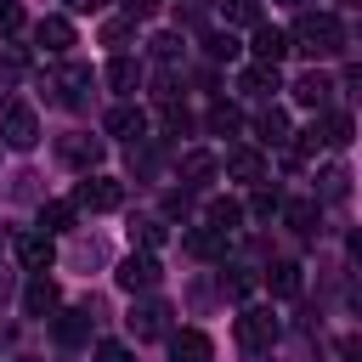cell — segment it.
<instances>
[{
    "label": "cell",
    "instance_id": "cell-1",
    "mask_svg": "<svg viewBox=\"0 0 362 362\" xmlns=\"http://www.w3.org/2000/svg\"><path fill=\"white\" fill-rule=\"evenodd\" d=\"M288 45L305 51V57H339V51H345V23H339L334 11H300Z\"/></svg>",
    "mask_w": 362,
    "mask_h": 362
},
{
    "label": "cell",
    "instance_id": "cell-2",
    "mask_svg": "<svg viewBox=\"0 0 362 362\" xmlns=\"http://www.w3.org/2000/svg\"><path fill=\"white\" fill-rule=\"evenodd\" d=\"M0 141L17 147V153H28L40 141V119H34L28 102H0Z\"/></svg>",
    "mask_w": 362,
    "mask_h": 362
},
{
    "label": "cell",
    "instance_id": "cell-3",
    "mask_svg": "<svg viewBox=\"0 0 362 362\" xmlns=\"http://www.w3.org/2000/svg\"><path fill=\"white\" fill-rule=\"evenodd\" d=\"M119 204H124V187H119L113 175H85L79 192H74V209H90V215H107V209H119Z\"/></svg>",
    "mask_w": 362,
    "mask_h": 362
},
{
    "label": "cell",
    "instance_id": "cell-4",
    "mask_svg": "<svg viewBox=\"0 0 362 362\" xmlns=\"http://www.w3.org/2000/svg\"><path fill=\"white\" fill-rule=\"evenodd\" d=\"M272 339H277V317H272L266 305H249V311L238 317V345H243V351H272Z\"/></svg>",
    "mask_w": 362,
    "mask_h": 362
},
{
    "label": "cell",
    "instance_id": "cell-5",
    "mask_svg": "<svg viewBox=\"0 0 362 362\" xmlns=\"http://www.w3.org/2000/svg\"><path fill=\"white\" fill-rule=\"evenodd\" d=\"M51 260H57L51 232H17V266H28V272H51Z\"/></svg>",
    "mask_w": 362,
    "mask_h": 362
},
{
    "label": "cell",
    "instance_id": "cell-6",
    "mask_svg": "<svg viewBox=\"0 0 362 362\" xmlns=\"http://www.w3.org/2000/svg\"><path fill=\"white\" fill-rule=\"evenodd\" d=\"M153 283H158V260H153L147 249L119 266V288H124V294H141V288H153Z\"/></svg>",
    "mask_w": 362,
    "mask_h": 362
},
{
    "label": "cell",
    "instance_id": "cell-7",
    "mask_svg": "<svg viewBox=\"0 0 362 362\" xmlns=\"http://www.w3.org/2000/svg\"><path fill=\"white\" fill-rule=\"evenodd\" d=\"M249 51H255V62H283L294 45H288V34H283V28L260 23V28H255V40H249Z\"/></svg>",
    "mask_w": 362,
    "mask_h": 362
},
{
    "label": "cell",
    "instance_id": "cell-8",
    "mask_svg": "<svg viewBox=\"0 0 362 362\" xmlns=\"http://www.w3.org/2000/svg\"><path fill=\"white\" fill-rule=\"evenodd\" d=\"M51 85L62 90V102H68V107H79V102H85V90H90V68H85V62H62Z\"/></svg>",
    "mask_w": 362,
    "mask_h": 362
},
{
    "label": "cell",
    "instance_id": "cell-9",
    "mask_svg": "<svg viewBox=\"0 0 362 362\" xmlns=\"http://www.w3.org/2000/svg\"><path fill=\"white\" fill-rule=\"evenodd\" d=\"M107 136H119V141H141V136H147V113L130 107V102H119V107L107 113Z\"/></svg>",
    "mask_w": 362,
    "mask_h": 362
},
{
    "label": "cell",
    "instance_id": "cell-10",
    "mask_svg": "<svg viewBox=\"0 0 362 362\" xmlns=\"http://www.w3.org/2000/svg\"><path fill=\"white\" fill-rule=\"evenodd\" d=\"M57 311V283L45 272H34V283L23 288V317H51Z\"/></svg>",
    "mask_w": 362,
    "mask_h": 362
},
{
    "label": "cell",
    "instance_id": "cell-11",
    "mask_svg": "<svg viewBox=\"0 0 362 362\" xmlns=\"http://www.w3.org/2000/svg\"><path fill=\"white\" fill-rule=\"evenodd\" d=\"M164 305L158 300H141V305H130V317H124V328L136 334V339H153V334H164Z\"/></svg>",
    "mask_w": 362,
    "mask_h": 362
},
{
    "label": "cell",
    "instance_id": "cell-12",
    "mask_svg": "<svg viewBox=\"0 0 362 362\" xmlns=\"http://www.w3.org/2000/svg\"><path fill=\"white\" fill-rule=\"evenodd\" d=\"M51 334H57V345H85L90 339V311H51Z\"/></svg>",
    "mask_w": 362,
    "mask_h": 362
},
{
    "label": "cell",
    "instance_id": "cell-13",
    "mask_svg": "<svg viewBox=\"0 0 362 362\" xmlns=\"http://www.w3.org/2000/svg\"><path fill=\"white\" fill-rule=\"evenodd\" d=\"M209 334H198V328H181V334H170V362H209Z\"/></svg>",
    "mask_w": 362,
    "mask_h": 362
},
{
    "label": "cell",
    "instance_id": "cell-14",
    "mask_svg": "<svg viewBox=\"0 0 362 362\" xmlns=\"http://www.w3.org/2000/svg\"><path fill=\"white\" fill-rule=\"evenodd\" d=\"M34 40H40L45 51H68V45H74V23H68V17H40V23H34Z\"/></svg>",
    "mask_w": 362,
    "mask_h": 362
},
{
    "label": "cell",
    "instance_id": "cell-15",
    "mask_svg": "<svg viewBox=\"0 0 362 362\" xmlns=\"http://www.w3.org/2000/svg\"><path fill=\"white\" fill-rule=\"evenodd\" d=\"M283 79H277V62H249L243 68V79H238V90H249V96H272Z\"/></svg>",
    "mask_w": 362,
    "mask_h": 362
},
{
    "label": "cell",
    "instance_id": "cell-16",
    "mask_svg": "<svg viewBox=\"0 0 362 362\" xmlns=\"http://www.w3.org/2000/svg\"><path fill=\"white\" fill-rule=\"evenodd\" d=\"M62 158H68L74 170H96V164H102V141H96V136H68V141H62Z\"/></svg>",
    "mask_w": 362,
    "mask_h": 362
},
{
    "label": "cell",
    "instance_id": "cell-17",
    "mask_svg": "<svg viewBox=\"0 0 362 362\" xmlns=\"http://www.w3.org/2000/svg\"><path fill=\"white\" fill-rule=\"evenodd\" d=\"M226 175H232V181H260V175H266V158H260L255 147H238V153H226Z\"/></svg>",
    "mask_w": 362,
    "mask_h": 362
},
{
    "label": "cell",
    "instance_id": "cell-18",
    "mask_svg": "<svg viewBox=\"0 0 362 362\" xmlns=\"http://www.w3.org/2000/svg\"><path fill=\"white\" fill-rule=\"evenodd\" d=\"M328 90H334V85H328V74H317V68L294 79V102H305V107H322V102H328Z\"/></svg>",
    "mask_w": 362,
    "mask_h": 362
},
{
    "label": "cell",
    "instance_id": "cell-19",
    "mask_svg": "<svg viewBox=\"0 0 362 362\" xmlns=\"http://www.w3.org/2000/svg\"><path fill=\"white\" fill-rule=\"evenodd\" d=\"M74 198H51V204H40V232H68L74 226Z\"/></svg>",
    "mask_w": 362,
    "mask_h": 362
},
{
    "label": "cell",
    "instance_id": "cell-20",
    "mask_svg": "<svg viewBox=\"0 0 362 362\" xmlns=\"http://www.w3.org/2000/svg\"><path fill=\"white\" fill-rule=\"evenodd\" d=\"M238 221H243V209L232 204V198H209V209H204V226H215V232H238Z\"/></svg>",
    "mask_w": 362,
    "mask_h": 362
},
{
    "label": "cell",
    "instance_id": "cell-21",
    "mask_svg": "<svg viewBox=\"0 0 362 362\" xmlns=\"http://www.w3.org/2000/svg\"><path fill=\"white\" fill-rule=\"evenodd\" d=\"M226 249V232H215V226H192L187 232V255H198V260H215Z\"/></svg>",
    "mask_w": 362,
    "mask_h": 362
},
{
    "label": "cell",
    "instance_id": "cell-22",
    "mask_svg": "<svg viewBox=\"0 0 362 362\" xmlns=\"http://www.w3.org/2000/svg\"><path fill=\"white\" fill-rule=\"evenodd\" d=\"M255 130H260L266 147H283V141H288V113H283V107H266V113L255 119Z\"/></svg>",
    "mask_w": 362,
    "mask_h": 362
},
{
    "label": "cell",
    "instance_id": "cell-23",
    "mask_svg": "<svg viewBox=\"0 0 362 362\" xmlns=\"http://www.w3.org/2000/svg\"><path fill=\"white\" fill-rule=\"evenodd\" d=\"M266 283H272L277 300H294V294H300V266H294V260H277V266L266 272Z\"/></svg>",
    "mask_w": 362,
    "mask_h": 362
},
{
    "label": "cell",
    "instance_id": "cell-24",
    "mask_svg": "<svg viewBox=\"0 0 362 362\" xmlns=\"http://www.w3.org/2000/svg\"><path fill=\"white\" fill-rule=\"evenodd\" d=\"M351 130H356V124H351V113H328V119L317 124L322 147H345V141H351Z\"/></svg>",
    "mask_w": 362,
    "mask_h": 362
},
{
    "label": "cell",
    "instance_id": "cell-25",
    "mask_svg": "<svg viewBox=\"0 0 362 362\" xmlns=\"http://www.w3.org/2000/svg\"><path fill=\"white\" fill-rule=\"evenodd\" d=\"M107 85H113V90H136V85H141V68H136L130 57H113V62H107Z\"/></svg>",
    "mask_w": 362,
    "mask_h": 362
},
{
    "label": "cell",
    "instance_id": "cell-26",
    "mask_svg": "<svg viewBox=\"0 0 362 362\" xmlns=\"http://www.w3.org/2000/svg\"><path fill=\"white\" fill-rule=\"evenodd\" d=\"M209 130H215V136H238V130H243V113H238L232 102H215V107H209Z\"/></svg>",
    "mask_w": 362,
    "mask_h": 362
},
{
    "label": "cell",
    "instance_id": "cell-27",
    "mask_svg": "<svg viewBox=\"0 0 362 362\" xmlns=\"http://www.w3.org/2000/svg\"><path fill=\"white\" fill-rule=\"evenodd\" d=\"M181 175H187V187H204V181L215 175V158H209V153H187V158H181Z\"/></svg>",
    "mask_w": 362,
    "mask_h": 362
},
{
    "label": "cell",
    "instance_id": "cell-28",
    "mask_svg": "<svg viewBox=\"0 0 362 362\" xmlns=\"http://www.w3.org/2000/svg\"><path fill=\"white\" fill-rule=\"evenodd\" d=\"M283 221H288L294 232H311V226H317V204H311V198H294V204H283Z\"/></svg>",
    "mask_w": 362,
    "mask_h": 362
},
{
    "label": "cell",
    "instance_id": "cell-29",
    "mask_svg": "<svg viewBox=\"0 0 362 362\" xmlns=\"http://www.w3.org/2000/svg\"><path fill=\"white\" fill-rule=\"evenodd\" d=\"M28 74V51L23 45H0V79L11 85V79H23Z\"/></svg>",
    "mask_w": 362,
    "mask_h": 362
},
{
    "label": "cell",
    "instance_id": "cell-30",
    "mask_svg": "<svg viewBox=\"0 0 362 362\" xmlns=\"http://www.w3.org/2000/svg\"><path fill=\"white\" fill-rule=\"evenodd\" d=\"M130 238H136L141 249H158V243H164V221H153V215H141V221H130Z\"/></svg>",
    "mask_w": 362,
    "mask_h": 362
},
{
    "label": "cell",
    "instance_id": "cell-31",
    "mask_svg": "<svg viewBox=\"0 0 362 362\" xmlns=\"http://www.w3.org/2000/svg\"><path fill=\"white\" fill-rule=\"evenodd\" d=\"M277 209H283V198H277V192H272V187H260V192H255V198H249V215H255V221H272V215H277Z\"/></svg>",
    "mask_w": 362,
    "mask_h": 362
},
{
    "label": "cell",
    "instance_id": "cell-32",
    "mask_svg": "<svg viewBox=\"0 0 362 362\" xmlns=\"http://www.w3.org/2000/svg\"><path fill=\"white\" fill-rule=\"evenodd\" d=\"M226 272H232V277H221V288H226V294H238V300H243V294H249V288H255V272H249V266H226Z\"/></svg>",
    "mask_w": 362,
    "mask_h": 362
},
{
    "label": "cell",
    "instance_id": "cell-33",
    "mask_svg": "<svg viewBox=\"0 0 362 362\" xmlns=\"http://www.w3.org/2000/svg\"><path fill=\"white\" fill-rule=\"evenodd\" d=\"M204 51H209L215 62H232V57H238V40H232V34H209V40H204Z\"/></svg>",
    "mask_w": 362,
    "mask_h": 362
},
{
    "label": "cell",
    "instance_id": "cell-34",
    "mask_svg": "<svg viewBox=\"0 0 362 362\" xmlns=\"http://www.w3.org/2000/svg\"><path fill=\"white\" fill-rule=\"evenodd\" d=\"M130 34H136V17H113V23L102 28V40H107V45H124Z\"/></svg>",
    "mask_w": 362,
    "mask_h": 362
},
{
    "label": "cell",
    "instance_id": "cell-35",
    "mask_svg": "<svg viewBox=\"0 0 362 362\" xmlns=\"http://www.w3.org/2000/svg\"><path fill=\"white\" fill-rule=\"evenodd\" d=\"M23 28V6L17 0H0V34H17Z\"/></svg>",
    "mask_w": 362,
    "mask_h": 362
},
{
    "label": "cell",
    "instance_id": "cell-36",
    "mask_svg": "<svg viewBox=\"0 0 362 362\" xmlns=\"http://www.w3.org/2000/svg\"><path fill=\"white\" fill-rule=\"evenodd\" d=\"M153 57H158V62H175V57H181V40H175V34H158V40H153Z\"/></svg>",
    "mask_w": 362,
    "mask_h": 362
},
{
    "label": "cell",
    "instance_id": "cell-37",
    "mask_svg": "<svg viewBox=\"0 0 362 362\" xmlns=\"http://www.w3.org/2000/svg\"><path fill=\"white\" fill-rule=\"evenodd\" d=\"M96 362H130V351H124L119 339H102V345H96Z\"/></svg>",
    "mask_w": 362,
    "mask_h": 362
},
{
    "label": "cell",
    "instance_id": "cell-38",
    "mask_svg": "<svg viewBox=\"0 0 362 362\" xmlns=\"http://www.w3.org/2000/svg\"><path fill=\"white\" fill-rule=\"evenodd\" d=\"M232 17H238V23H260V6H255V0H232Z\"/></svg>",
    "mask_w": 362,
    "mask_h": 362
},
{
    "label": "cell",
    "instance_id": "cell-39",
    "mask_svg": "<svg viewBox=\"0 0 362 362\" xmlns=\"http://www.w3.org/2000/svg\"><path fill=\"white\" fill-rule=\"evenodd\" d=\"M107 0H68V11H102Z\"/></svg>",
    "mask_w": 362,
    "mask_h": 362
},
{
    "label": "cell",
    "instance_id": "cell-40",
    "mask_svg": "<svg viewBox=\"0 0 362 362\" xmlns=\"http://www.w3.org/2000/svg\"><path fill=\"white\" fill-rule=\"evenodd\" d=\"M6 294H11V277H6V272H0V300H6Z\"/></svg>",
    "mask_w": 362,
    "mask_h": 362
},
{
    "label": "cell",
    "instance_id": "cell-41",
    "mask_svg": "<svg viewBox=\"0 0 362 362\" xmlns=\"http://www.w3.org/2000/svg\"><path fill=\"white\" fill-rule=\"evenodd\" d=\"M277 6H305V0H277Z\"/></svg>",
    "mask_w": 362,
    "mask_h": 362
},
{
    "label": "cell",
    "instance_id": "cell-42",
    "mask_svg": "<svg viewBox=\"0 0 362 362\" xmlns=\"http://www.w3.org/2000/svg\"><path fill=\"white\" fill-rule=\"evenodd\" d=\"M339 6H356V0H339Z\"/></svg>",
    "mask_w": 362,
    "mask_h": 362
},
{
    "label": "cell",
    "instance_id": "cell-43",
    "mask_svg": "<svg viewBox=\"0 0 362 362\" xmlns=\"http://www.w3.org/2000/svg\"><path fill=\"white\" fill-rule=\"evenodd\" d=\"M17 362H34V356H17Z\"/></svg>",
    "mask_w": 362,
    "mask_h": 362
}]
</instances>
